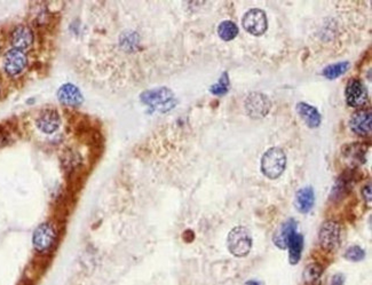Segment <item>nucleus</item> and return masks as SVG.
I'll use <instances>...</instances> for the list:
<instances>
[{
    "instance_id": "obj_9",
    "label": "nucleus",
    "mask_w": 372,
    "mask_h": 285,
    "mask_svg": "<svg viewBox=\"0 0 372 285\" xmlns=\"http://www.w3.org/2000/svg\"><path fill=\"white\" fill-rule=\"evenodd\" d=\"M372 115L370 109H358L349 119V129L358 137H367L371 133Z\"/></svg>"
},
{
    "instance_id": "obj_23",
    "label": "nucleus",
    "mask_w": 372,
    "mask_h": 285,
    "mask_svg": "<svg viewBox=\"0 0 372 285\" xmlns=\"http://www.w3.org/2000/svg\"><path fill=\"white\" fill-rule=\"evenodd\" d=\"M362 196L363 198H364V200L366 201H371V183L369 182L367 185H365L364 187H363L362 189Z\"/></svg>"
},
{
    "instance_id": "obj_6",
    "label": "nucleus",
    "mask_w": 372,
    "mask_h": 285,
    "mask_svg": "<svg viewBox=\"0 0 372 285\" xmlns=\"http://www.w3.org/2000/svg\"><path fill=\"white\" fill-rule=\"evenodd\" d=\"M340 226L338 222L327 220L323 222L318 232V240L325 251H334L340 243Z\"/></svg>"
},
{
    "instance_id": "obj_21",
    "label": "nucleus",
    "mask_w": 372,
    "mask_h": 285,
    "mask_svg": "<svg viewBox=\"0 0 372 285\" xmlns=\"http://www.w3.org/2000/svg\"><path fill=\"white\" fill-rule=\"evenodd\" d=\"M322 268L321 266L317 264H310L306 267L304 273V279L306 284H314L317 283L318 279L321 278Z\"/></svg>"
},
{
    "instance_id": "obj_11",
    "label": "nucleus",
    "mask_w": 372,
    "mask_h": 285,
    "mask_svg": "<svg viewBox=\"0 0 372 285\" xmlns=\"http://www.w3.org/2000/svg\"><path fill=\"white\" fill-rule=\"evenodd\" d=\"M37 127L42 131L43 133L52 134L61 125V118L59 112L54 110V109H45L40 112V115L37 118Z\"/></svg>"
},
{
    "instance_id": "obj_4",
    "label": "nucleus",
    "mask_w": 372,
    "mask_h": 285,
    "mask_svg": "<svg viewBox=\"0 0 372 285\" xmlns=\"http://www.w3.org/2000/svg\"><path fill=\"white\" fill-rule=\"evenodd\" d=\"M244 108L249 117L252 119H260L269 113L271 102L266 94L260 93V92H253L245 99Z\"/></svg>"
},
{
    "instance_id": "obj_8",
    "label": "nucleus",
    "mask_w": 372,
    "mask_h": 285,
    "mask_svg": "<svg viewBox=\"0 0 372 285\" xmlns=\"http://www.w3.org/2000/svg\"><path fill=\"white\" fill-rule=\"evenodd\" d=\"M56 240V232L51 223H42L37 227L32 236V244L39 252H45L53 248Z\"/></svg>"
},
{
    "instance_id": "obj_25",
    "label": "nucleus",
    "mask_w": 372,
    "mask_h": 285,
    "mask_svg": "<svg viewBox=\"0 0 372 285\" xmlns=\"http://www.w3.org/2000/svg\"><path fill=\"white\" fill-rule=\"evenodd\" d=\"M246 284H247V285H259V284L256 283V282H247Z\"/></svg>"
},
{
    "instance_id": "obj_13",
    "label": "nucleus",
    "mask_w": 372,
    "mask_h": 285,
    "mask_svg": "<svg viewBox=\"0 0 372 285\" xmlns=\"http://www.w3.org/2000/svg\"><path fill=\"white\" fill-rule=\"evenodd\" d=\"M296 110L309 129H317L322 123V116L316 108L306 102H298Z\"/></svg>"
},
{
    "instance_id": "obj_16",
    "label": "nucleus",
    "mask_w": 372,
    "mask_h": 285,
    "mask_svg": "<svg viewBox=\"0 0 372 285\" xmlns=\"http://www.w3.org/2000/svg\"><path fill=\"white\" fill-rule=\"evenodd\" d=\"M315 203V192L313 187H304L297 191L295 206L300 213H308Z\"/></svg>"
},
{
    "instance_id": "obj_17",
    "label": "nucleus",
    "mask_w": 372,
    "mask_h": 285,
    "mask_svg": "<svg viewBox=\"0 0 372 285\" xmlns=\"http://www.w3.org/2000/svg\"><path fill=\"white\" fill-rule=\"evenodd\" d=\"M288 261L291 265H297L301 258L304 250V236L299 232H293L287 243Z\"/></svg>"
},
{
    "instance_id": "obj_20",
    "label": "nucleus",
    "mask_w": 372,
    "mask_h": 285,
    "mask_svg": "<svg viewBox=\"0 0 372 285\" xmlns=\"http://www.w3.org/2000/svg\"><path fill=\"white\" fill-rule=\"evenodd\" d=\"M229 89H230L229 76H228V72L225 71L221 74V77L219 78V80L216 83V84L210 87V92H211L213 95L222 96L228 93Z\"/></svg>"
},
{
    "instance_id": "obj_10",
    "label": "nucleus",
    "mask_w": 372,
    "mask_h": 285,
    "mask_svg": "<svg viewBox=\"0 0 372 285\" xmlns=\"http://www.w3.org/2000/svg\"><path fill=\"white\" fill-rule=\"evenodd\" d=\"M28 59L23 51L13 50L8 51L4 58V69L10 76H16L21 73L27 67Z\"/></svg>"
},
{
    "instance_id": "obj_3",
    "label": "nucleus",
    "mask_w": 372,
    "mask_h": 285,
    "mask_svg": "<svg viewBox=\"0 0 372 285\" xmlns=\"http://www.w3.org/2000/svg\"><path fill=\"white\" fill-rule=\"evenodd\" d=\"M229 252L235 257L243 258L250 253L252 249V236L250 230L245 227H235L230 230L227 238Z\"/></svg>"
},
{
    "instance_id": "obj_2",
    "label": "nucleus",
    "mask_w": 372,
    "mask_h": 285,
    "mask_svg": "<svg viewBox=\"0 0 372 285\" xmlns=\"http://www.w3.org/2000/svg\"><path fill=\"white\" fill-rule=\"evenodd\" d=\"M141 101L148 107L159 112H168L177 106L176 95L168 87H158L143 92Z\"/></svg>"
},
{
    "instance_id": "obj_19",
    "label": "nucleus",
    "mask_w": 372,
    "mask_h": 285,
    "mask_svg": "<svg viewBox=\"0 0 372 285\" xmlns=\"http://www.w3.org/2000/svg\"><path fill=\"white\" fill-rule=\"evenodd\" d=\"M349 65L351 64H349V62H347V61H343V62L330 64L323 69L322 74L326 78V79L334 80V79H337V78H339L340 76H343V74L348 70Z\"/></svg>"
},
{
    "instance_id": "obj_18",
    "label": "nucleus",
    "mask_w": 372,
    "mask_h": 285,
    "mask_svg": "<svg viewBox=\"0 0 372 285\" xmlns=\"http://www.w3.org/2000/svg\"><path fill=\"white\" fill-rule=\"evenodd\" d=\"M239 29L233 21H222L218 27V34L223 42H231L238 36Z\"/></svg>"
},
{
    "instance_id": "obj_5",
    "label": "nucleus",
    "mask_w": 372,
    "mask_h": 285,
    "mask_svg": "<svg viewBox=\"0 0 372 285\" xmlns=\"http://www.w3.org/2000/svg\"><path fill=\"white\" fill-rule=\"evenodd\" d=\"M243 28L252 36L259 37L268 29V19L266 13L260 8H252L245 13L242 19Z\"/></svg>"
},
{
    "instance_id": "obj_22",
    "label": "nucleus",
    "mask_w": 372,
    "mask_h": 285,
    "mask_svg": "<svg viewBox=\"0 0 372 285\" xmlns=\"http://www.w3.org/2000/svg\"><path fill=\"white\" fill-rule=\"evenodd\" d=\"M344 257L349 261L357 262V261H361V260H363V259H364L365 252H364V250H363L361 247H357V245H353V247L348 248L347 250H346Z\"/></svg>"
},
{
    "instance_id": "obj_24",
    "label": "nucleus",
    "mask_w": 372,
    "mask_h": 285,
    "mask_svg": "<svg viewBox=\"0 0 372 285\" xmlns=\"http://www.w3.org/2000/svg\"><path fill=\"white\" fill-rule=\"evenodd\" d=\"M345 283V276L343 274H336L331 279L330 285H344Z\"/></svg>"
},
{
    "instance_id": "obj_7",
    "label": "nucleus",
    "mask_w": 372,
    "mask_h": 285,
    "mask_svg": "<svg viewBox=\"0 0 372 285\" xmlns=\"http://www.w3.org/2000/svg\"><path fill=\"white\" fill-rule=\"evenodd\" d=\"M346 103L348 107L361 108L367 102V90L363 82L356 78L349 79L345 90Z\"/></svg>"
},
{
    "instance_id": "obj_12",
    "label": "nucleus",
    "mask_w": 372,
    "mask_h": 285,
    "mask_svg": "<svg viewBox=\"0 0 372 285\" xmlns=\"http://www.w3.org/2000/svg\"><path fill=\"white\" fill-rule=\"evenodd\" d=\"M59 101L67 107H78L84 101L81 92L73 84H64L58 92Z\"/></svg>"
},
{
    "instance_id": "obj_1",
    "label": "nucleus",
    "mask_w": 372,
    "mask_h": 285,
    "mask_svg": "<svg viewBox=\"0 0 372 285\" xmlns=\"http://www.w3.org/2000/svg\"><path fill=\"white\" fill-rule=\"evenodd\" d=\"M261 172L266 178L276 180L284 173L286 168V155L282 148L271 147L261 158Z\"/></svg>"
},
{
    "instance_id": "obj_14",
    "label": "nucleus",
    "mask_w": 372,
    "mask_h": 285,
    "mask_svg": "<svg viewBox=\"0 0 372 285\" xmlns=\"http://www.w3.org/2000/svg\"><path fill=\"white\" fill-rule=\"evenodd\" d=\"M11 43L15 50H25L32 45L33 32L27 25H19L13 30L11 36Z\"/></svg>"
},
{
    "instance_id": "obj_15",
    "label": "nucleus",
    "mask_w": 372,
    "mask_h": 285,
    "mask_svg": "<svg viewBox=\"0 0 372 285\" xmlns=\"http://www.w3.org/2000/svg\"><path fill=\"white\" fill-rule=\"evenodd\" d=\"M297 226L298 223L295 220V219H288L285 222H283L281 226H279L278 229L276 230V232L274 234L273 237V242L274 244L276 245L278 249H286L287 248V243L288 239H290L291 235L293 232L297 231Z\"/></svg>"
}]
</instances>
